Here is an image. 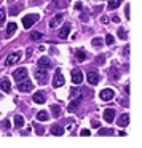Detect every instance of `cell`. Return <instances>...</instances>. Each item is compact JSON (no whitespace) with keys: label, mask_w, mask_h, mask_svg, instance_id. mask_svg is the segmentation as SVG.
I'll return each instance as SVG.
<instances>
[{"label":"cell","mask_w":142,"mask_h":148,"mask_svg":"<svg viewBox=\"0 0 142 148\" xmlns=\"http://www.w3.org/2000/svg\"><path fill=\"white\" fill-rule=\"evenodd\" d=\"M39 19H40L39 14H26V16L23 18V26H24V29H30V27L34 26V23H37Z\"/></svg>","instance_id":"obj_1"},{"label":"cell","mask_w":142,"mask_h":148,"mask_svg":"<svg viewBox=\"0 0 142 148\" xmlns=\"http://www.w3.org/2000/svg\"><path fill=\"white\" fill-rule=\"evenodd\" d=\"M26 78H27V69L19 67V69H16V70L13 72V80L16 81V83H19V81L26 80Z\"/></svg>","instance_id":"obj_2"},{"label":"cell","mask_w":142,"mask_h":148,"mask_svg":"<svg viewBox=\"0 0 142 148\" xmlns=\"http://www.w3.org/2000/svg\"><path fill=\"white\" fill-rule=\"evenodd\" d=\"M64 83H65V80H64V77H62L61 70L56 69V75H54V78H53V88H61Z\"/></svg>","instance_id":"obj_3"},{"label":"cell","mask_w":142,"mask_h":148,"mask_svg":"<svg viewBox=\"0 0 142 148\" xmlns=\"http://www.w3.org/2000/svg\"><path fill=\"white\" fill-rule=\"evenodd\" d=\"M18 89H19L21 92H30V91L34 89V86H32V83L26 78V80H23V81L18 83Z\"/></svg>","instance_id":"obj_4"},{"label":"cell","mask_w":142,"mask_h":148,"mask_svg":"<svg viewBox=\"0 0 142 148\" xmlns=\"http://www.w3.org/2000/svg\"><path fill=\"white\" fill-rule=\"evenodd\" d=\"M35 78L39 80V83H40V84L46 83V69H43V67H37V69H35Z\"/></svg>","instance_id":"obj_5"},{"label":"cell","mask_w":142,"mask_h":148,"mask_svg":"<svg viewBox=\"0 0 142 148\" xmlns=\"http://www.w3.org/2000/svg\"><path fill=\"white\" fill-rule=\"evenodd\" d=\"M101 100H104V102H107V100H112L113 99V96H115V92H113V89H102L101 91Z\"/></svg>","instance_id":"obj_6"},{"label":"cell","mask_w":142,"mask_h":148,"mask_svg":"<svg viewBox=\"0 0 142 148\" xmlns=\"http://www.w3.org/2000/svg\"><path fill=\"white\" fill-rule=\"evenodd\" d=\"M81 81H83V73H81V70H78V69L72 70V83H74V84H80Z\"/></svg>","instance_id":"obj_7"},{"label":"cell","mask_w":142,"mask_h":148,"mask_svg":"<svg viewBox=\"0 0 142 148\" xmlns=\"http://www.w3.org/2000/svg\"><path fill=\"white\" fill-rule=\"evenodd\" d=\"M0 89H3L5 94L11 92V83H10L8 78H2V80H0Z\"/></svg>","instance_id":"obj_8"},{"label":"cell","mask_w":142,"mask_h":148,"mask_svg":"<svg viewBox=\"0 0 142 148\" xmlns=\"http://www.w3.org/2000/svg\"><path fill=\"white\" fill-rule=\"evenodd\" d=\"M19 59H21V53H19V51L11 53V54L7 58V65H13V64H16V62L19 61Z\"/></svg>","instance_id":"obj_9"},{"label":"cell","mask_w":142,"mask_h":148,"mask_svg":"<svg viewBox=\"0 0 142 148\" xmlns=\"http://www.w3.org/2000/svg\"><path fill=\"white\" fill-rule=\"evenodd\" d=\"M115 119V110L113 108H105L104 110V121L105 123H112Z\"/></svg>","instance_id":"obj_10"},{"label":"cell","mask_w":142,"mask_h":148,"mask_svg":"<svg viewBox=\"0 0 142 148\" xmlns=\"http://www.w3.org/2000/svg\"><path fill=\"white\" fill-rule=\"evenodd\" d=\"M80 102H81V97H75V99H72L70 102H69L67 112H69V113H74L75 110H77V107L80 105Z\"/></svg>","instance_id":"obj_11"},{"label":"cell","mask_w":142,"mask_h":148,"mask_svg":"<svg viewBox=\"0 0 142 148\" xmlns=\"http://www.w3.org/2000/svg\"><path fill=\"white\" fill-rule=\"evenodd\" d=\"M39 67H43V69H46V70H48V69H51V67H53L51 59H50V58H45V56H43V58H40V59H39Z\"/></svg>","instance_id":"obj_12"},{"label":"cell","mask_w":142,"mask_h":148,"mask_svg":"<svg viewBox=\"0 0 142 148\" xmlns=\"http://www.w3.org/2000/svg\"><path fill=\"white\" fill-rule=\"evenodd\" d=\"M62 13H59V14H56L54 18H53L51 21H50V27H51V29H56V27L58 26H61V23H62Z\"/></svg>","instance_id":"obj_13"},{"label":"cell","mask_w":142,"mask_h":148,"mask_svg":"<svg viewBox=\"0 0 142 148\" xmlns=\"http://www.w3.org/2000/svg\"><path fill=\"white\" fill-rule=\"evenodd\" d=\"M86 80H88V83H90V84H97V83H99V75H97L96 72H88Z\"/></svg>","instance_id":"obj_14"},{"label":"cell","mask_w":142,"mask_h":148,"mask_svg":"<svg viewBox=\"0 0 142 148\" xmlns=\"http://www.w3.org/2000/svg\"><path fill=\"white\" fill-rule=\"evenodd\" d=\"M34 102H35V103H40V105H42V103H45V102H46L45 94H43V92H35V94H34Z\"/></svg>","instance_id":"obj_15"},{"label":"cell","mask_w":142,"mask_h":148,"mask_svg":"<svg viewBox=\"0 0 142 148\" xmlns=\"http://www.w3.org/2000/svg\"><path fill=\"white\" fill-rule=\"evenodd\" d=\"M69 32H70V24H65V26L59 30V38H67Z\"/></svg>","instance_id":"obj_16"},{"label":"cell","mask_w":142,"mask_h":148,"mask_svg":"<svg viewBox=\"0 0 142 148\" xmlns=\"http://www.w3.org/2000/svg\"><path fill=\"white\" fill-rule=\"evenodd\" d=\"M129 124V115H121L118 118V126L120 127H126Z\"/></svg>","instance_id":"obj_17"},{"label":"cell","mask_w":142,"mask_h":148,"mask_svg":"<svg viewBox=\"0 0 142 148\" xmlns=\"http://www.w3.org/2000/svg\"><path fill=\"white\" fill-rule=\"evenodd\" d=\"M16 29H18V26H16L14 23H10V24H8V26H7V37H8V38H10V37L13 35L14 32H16Z\"/></svg>","instance_id":"obj_18"},{"label":"cell","mask_w":142,"mask_h":148,"mask_svg":"<svg viewBox=\"0 0 142 148\" xmlns=\"http://www.w3.org/2000/svg\"><path fill=\"white\" fill-rule=\"evenodd\" d=\"M120 5H121V0H110L109 3H107V8H109V10H115Z\"/></svg>","instance_id":"obj_19"},{"label":"cell","mask_w":142,"mask_h":148,"mask_svg":"<svg viewBox=\"0 0 142 148\" xmlns=\"http://www.w3.org/2000/svg\"><path fill=\"white\" fill-rule=\"evenodd\" d=\"M51 113H53V116H56V118H58V116H61V113H62V110H61V107L59 105H51Z\"/></svg>","instance_id":"obj_20"},{"label":"cell","mask_w":142,"mask_h":148,"mask_svg":"<svg viewBox=\"0 0 142 148\" xmlns=\"http://www.w3.org/2000/svg\"><path fill=\"white\" fill-rule=\"evenodd\" d=\"M37 119H39V121H48L50 116H48V113H46V112H43V110H42V112L37 113Z\"/></svg>","instance_id":"obj_21"},{"label":"cell","mask_w":142,"mask_h":148,"mask_svg":"<svg viewBox=\"0 0 142 148\" xmlns=\"http://www.w3.org/2000/svg\"><path fill=\"white\" fill-rule=\"evenodd\" d=\"M14 126H16V127H23V126H24V118L21 115L14 116Z\"/></svg>","instance_id":"obj_22"},{"label":"cell","mask_w":142,"mask_h":148,"mask_svg":"<svg viewBox=\"0 0 142 148\" xmlns=\"http://www.w3.org/2000/svg\"><path fill=\"white\" fill-rule=\"evenodd\" d=\"M51 134L53 135H62V134H64V129H62L61 126H53V127H51Z\"/></svg>","instance_id":"obj_23"},{"label":"cell","mask_w":142,"mask_h":148,"mask_svg":"<svg viewBox=\"0 0 142 148\" xmlns=\"http://www.w3.org/2000/svg\"><path fill=\"white\" fill-rule=\"evenodd\" d=\"M115 134V131H113L112 127H109V129H101L99 131V135H113Z\"/></svg>","instance_id":"obj_24"},{"label":"cell","mask_w":142,"mask_h":148,"mask_svg":"<svg viewBox=\"0 0 142 148\" xmlns=\"http://www.w3.org/2000/svg\"><path fill=\"white\" fill-rule=\"evenodd\" d=\"M75 54H77V58H78V61H80V62H83L85 59H86V53H85V51H81V49L75 51Z\"/></svg>","instance_id":"obj_25"},{"label":"cell","mask_w":142,"mask_h":148,"mask_svg":"<svg viewBox=\"0 0 142 148\" xmlns=\"http://www.w3.org/2000/svg\"><path fill=\"white\" fill-rule=\"evenodd\" d=\"M42 37H43V34H42V32H32V34H30V38L35 40V42H37V40H40Z\"/></svg>","instance_id":"obj_26"},{"label":"cell","mask_w":142,"mask_h":148,"mask_svg":"<svg viewBox=\"0 0 142 148\" xmlns=\"http://www.w3.org/2000/svg\"><path fill=\"white\" fill-rule=\"evenodd\" d=\"M5 16H7L5 10H3V8H0V27L3 26V23H5Z\"/></svg>","instance_id":"obj_27"},{"label":"cell","mask_w":142,"mask_h":148,"mask_svg":"<svg viewBox=\"0 0 142 148\" xmlns=\"http://www.w3.org/2000/svg\"><path fill=\"white\" fill-rule=\"evenodd\" d=\"M19 10H21L19 7H16V5H13V7H10V14H13V16H16V14L19 13Z\"/></svg>","instance_id":"obj_28"},{"label":"cell","mask_w":142,"mask_h":148,"mask_svg":"<svg viewBox=\"0 0 142 148\" xmlns=\"http://www.w3.org/2000/svg\"><path fill=\"white\" fill-rule=\"evenodd\" d=\"M118 37L121 40H126V32H125V29H123V27H120V29H118Z\"/></svg>","instance_id":"obj_29"},{"label":"cell","mask_w":142,"mask_h":148,"mask_svg":"<svg viewBox=\"0 0 142 148\" xmlns=\"http://www.w3.org/2000/svg\"><path fill=\"white\" fill-rule=\"evenodd\" d=\"M56 7L58 8H65L67 7V2H64V0H58V2H56Z\"/></svg>","instance_id":"obj_30"},{"label":"cell","mask_w":142,"mask_h":148,"mask_svg":"<svg viewBox=\"0 0 142 148\" xmlns=\"http://www.w3.org/2000/svg\"><path fill=\"white\" fill-rule=\"evenodd\" d=\"M0 127H3V129H10V121H8V119H3V121L0 123Z\"/></svg>","instance_id":"obj_31"},{"label":"cell","mask_w":142,"mask_h":148,"mask_svg":"<svg viewBox=\"0 0 142 148\" xmlns=\"http://www.w3.org/2000/svg\"><path fill=\"white\" fill-rule=\"evenodd\" d=\"M105 43H107L109 46H112V45H113V35H110V34H109V35L105 37Z\"/></svg>","instance_id":"obj_32"},{"label":"cell","mask_w":142,"mask_h":148,"mask_svg":"<svg viewBox=\"0 0 142 148\" xmlns=\"http://www.w3.org/2000/svg\"><path fill=\"white\" fill-rule=\"evenodd\" d=\"M91 45H93V46H101V45H102V40H101V38H93Z\"/></svg>","instance_id":"obj_33"},{"label":"cell","mask_w":142,"mask_h":148,"mask_svg":"<svg viewBox=\"0 0 142 148\" xmlns=\"http://www.w3.org/2000/svg\"><path fill=\"white\" fill-rule=\"evenodd\" d=\"M35 132L39 135H43V134H45V129H43L42 126H35Z\"/></svg>","instance_id":"obj_34"},{"label":"cell","mask_w":142,"mask_h":148,"mask_svg":"<svg viewBox=\"0 0 142 148\" xmlns=\"http://www.w3.org/2000/svg\"><path fill=\"white\" fill-rule=\"evenodd\" d=\"M80 135H83V137H86V135H88V137H90V135H91V132L88 131V129H83V131L80 132Z\"/></svg>","instance_id":"obj_35"},{"label":"cell","mask_w":142,"mask_h":148,"mask_svg":"<svg viewBox=\"0 0 142 148\" xmlns=\"http://www.w3.org/2000/svg\"><path fill=\"white\" fill-rule=\"evenodd\" d=\"M104 61H105V58H104V56H97V58H96V62H97V64H102Z\"/></svg>","instance_id":"obj_36"},{"label":"cell","mask_w":142,"mask_h":148,"mask_svg":"<svg viewBox=\"0 0 142 148\" xmlns=\"http://www.w3.org/2000/svg\"><path fill=\"white\" fill-rule=\"evenodd\" d=\"M32 51H34L32 48H29V49H27V58H30V56H32Z\"/></svg>","instance_id":"obj_37"},{"label":"cell","mask_w":142,"mask_h":148,"mask_svg":"<svg viewBox=\"0 0 142 148\" xmlns=\"http://www.w3.org/2000/svg\"><path fill=\"white\" fill-rule=\"evenodd\" d=\"M75 8H77V10H81V3H80V2H77V3H75Z\"/></svg>","instance_id":"obj_38"},{"label":"cell","mask_w":142,"mask_h":148,"mask_svg":"<svg viewBox=\"0 0 142 148\" xmlns=\"http://www.w3.org/2000/svg\"><path fill=\"white\" fill-rule=\"evenodd\" d=\"M101 21H102V23H104V24H107V23H109V19H107V18H105V16H102V18H101Z\"/></svg>","instance_id":"obj_39"},{"label":"cell","mask_w":142,"mask_h":148,"mask_svg":"<svg viewBox=\"0 0 142 148\" xmlns=\"http://www.w3.org/2000/svg\"><path fill=\"white\" fill-rule=\"evenodd\" d=\"M40 2H42V0H32V2H30V3H32V5H39Z\"/></svg>","instance_id":"obj_40"},{"label":"cell","mask_w":142,"mask_h":148,"mask_svg":"<svg viewBox=\"0 0 142 148\" xmlns=\"http://www.w3.org/2000/svg\"><path fill=\"white\" fill-rule=\"evenodd\" d=\"M112 21H113V23H120V18H118V16H113Z\"/></svg>","instance_id":"obj_41"},{"label":"cell","mask_w":142,"mask_h":148,"mask_svg":"<svg viewBox=\"0 0 142 148\" xmlns=\"http://www.w3.org/2000/svg\"><path fill=\"white\" fill-rule=\"evenodd\" d=\"M0 99H2V94H0Z\"/></svg>","instance_id":"obj_42"}]
</instances>
